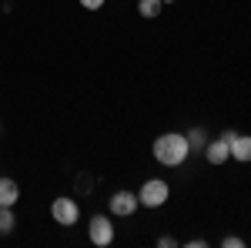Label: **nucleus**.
I'll list each match as a JSON object with an SVG mask.
<instances>
[{
	"label": "nucleus",
	"instance_id": "obj_1",
	"mask_svg": "<svg viewBox=\"0 0 251 248\" xmlns=\"http://www.w3.org/2000/svg\"><path fill=\"white\" fill-rule=\"evenodd\" d=\"M188 154H191V148H188V138L177 131H168L161 134L154 141V158L161 161V165H168V168H177V165H184L188 161Z\"/></svg>",
	"mask_w": 251,
	"mask_h": 248
},
{
	"label": "nucleus",
	"instance_id": "obj_2",
	"mask_svg": "<svg viewBox=\"0 0 251 248\" xmlns=\"http://www.w3.org/2000/svg\"><path fill=\"white\" fill-rule=\"evenodd\" d=\"M168 194H171L168 181H161V178H148V181L141 185V191H137V201H141L144 208H161V205L168 201Z\"/></svg>",
	"mask_w": 251,
	"mask_h": 248
},
{
	"label": "nucleus",
	"instance_id": "obj_3",
	"mask_svg": "<svg viewBox=\"0 0 251 248\" xmlns=\"http://www.w3.org/2000/svg\"><path fill=\"white\" fill-rule=\"evenodd\" d=\"M50 215H54L57 225L71 228V225H77V218H80V205L74 198H54L50 201Z\"/></svg>",
	"mask_w": 251,
	"mask_h": 248
},
{
	"label": "nucleus",
	"instance_id": "obj_4",
	"mask_svg": "<svg viewBox=\"0 0 251 248\" xmlns=\"http://www.w3.org/2000/svg\"><path fill=\"white\" fill-rule=\"evenodd\" d=\"M87 235H91V242H94L97 248H107L114 242V225H111V218H107V215H94L91 225H87Z\"/></svg>",
	"mask_w": 251,
	"mask_h": 248
},
{
	"label": "nucleus",
	"instance_id": "obj_5",
	"mask_svg": "<svg viewBox=\"0 0 251 248\" xmlns=\"http://www.w3.org/2000/svg\"><path fill=\"white\" fill-rule=\"evenodd\" d=\"M107 208H111V215H117V218H127V215H134V211L141 208V201H137L134 191H114L111 201H107Z\"/></svg>",
	"mask_w": 251,
	"mask_h": 248
},
{
	"label": "nucleus",
	"instance_id": "obj_6",
	"mask_svg": "<svg viewBox=\"0 0 251 248\" xmlns=\"http://www.w3.org/2000/svg\"><path fill=\"white\" fill-rule=\"evenodd\" d=\"M201 154H204L208 165H225L231 158V144H228V138H208V144H204Z\"/></svg>",
	"mask_w": 251,
	"mask_h": 248
},
{
	"label": "nucleus",
	"instance_id": "obj_7",
	"mask_svg": "<svg viewBox=\"0 0 251 248\" xmlns=\"http://www.w3.org/2000/svg\"><path fill=\"white\" fill-rule=\"evenodd\" d=\"M228 144H231L234 161H251V134H234Z\"/></svg>",
	"mask_w": 251,
	"mask_h": 248
},
{
	"label": "nucleus",
	"instance_id": "obj_8",
	"mask_svg": "<svg viewBox=\"0 0 251 248\" xmlns=\"http://www.w3.org/2000/svg\"><path fill=\"white\" fill-rule=\"evenodd\" d=\"M17 198H20L17 181H14V178H0V205H3V208H14Z\"/></svg>",
	"mask_w": 251,
	"mask_h": 248
},
{
	"label": "nucleus",
	"instance_id": "obj_9",
	"mask_svg": "<svg viewBox=\"0 0 251 248\" xmlns=\"http://www.w3.org/2000/svg\"><path fill=\"white\" fill-rule=\"evenodd\" d=\"M161 10H164V3H161V0H137V14H141V17H157V14H161Z\"/></svg>",
	"mask_w": 251,
	"mask_h": 248
},
{
	"label": "nucleus",
	"instance_id": "obj_10",
	"mask_svg": "<svg viewBox=\"0 0 251 248\" xmlns=\"http://www.w3.org/2000/svg\"><path fill=\"white\" fill-rule=\"evenodd\" d=\"M184 138H188V148H191V151H204V144H208L204 128H194V131H188Z\"/></svg>",
	"mask_w": 251,
	"mask_h": 248
},
{
	"label": "nucleus",
	"instance_id": "obj_11",
	"mask_svg": "<svg viewBox=\"0 0 251 248\" xmlns=\"http://www.w3.org/2000/svg\"><path fill=\"white\" fill-rule=\"evenodd\" d=\"M14 225H17V221H14V208H3V205H0V235H10Z\"/></svg>",
	"mask_w": 251,
	"mask_h": 248
},
{
	"label": "nucleus",
	"instance_id": "obj_12",
	"mask_svg": "<svg viewBox=\"0 0 251 248\" xmlns=\"http://www.w3.org/2000/svg\"><path fill=\"white\" fill-rule=\"evenodd\" d=\"M221 245H225V248H245V238H241V235H228Z\"/></svg>",
	"mask_w": 251,
	"mask_h": 248
},
{
	"label": "nucleus",
	"instance_id": "obj_13",
	"mask_svg": "<svg viewBox=\"0 0 251 248\" xmlns=\"http://www.w3.org/2000/svg\"><path fill=\"white\" fill-rule=\"evenodd\" d=\"M80 7H84V10H100L104 0H80Z\"/></svg>",
	"mask_w": 251,
	"mask_h": 248
},
{
	"label": "nucleus",
	"instance_id": "obj_14",
	"mask_svg": "<svg viewBox=\"0 0 251 248\" xmlns=\"http://www.w3.org/2000/svg\"><path fill=\"white\" fill-rule=\"evenodd\" d=\"M157 245H164V248H174V238H171V235H161V238H157Z\"/></svg>",
	"mask_w": 251,
	"mask_h": 248
},
{
	"label": "nucleus",
	"instance_id": "obj_15",
	"mask_svg": "<svg viewBox=\"0 0 251 248\" xmlns=\"http://www.w3.org/2000/svg\"><path fill=\"white\" fill-rule=\"evenodd\" d=\"M161 3H174V0H161Z\"/></svg>",
	"mask_w": 251,
	"mask_h": 248
}]
</instances>
